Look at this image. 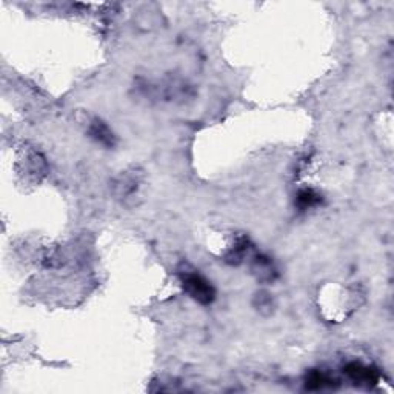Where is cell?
Masks as SVG:
<instances>
[{"label":"cell","instance_id":"1","mask_svg":"<svg viewBox=\"0 0 394 394\" xmlns=\"http://www.w3.org/2000/svg\"><path fill=\"white\" fill-rule=\"evenodd\" d=\"M360 299L354 287H325L319 294V307L328 320L342 322L360 305Z\"/></svg>","mask_w":394,"mask_h":394},{"label":"cell","instance_id":"2","mask_svg":"<svg viewBox=\"0 0 394 394\" xmlns=\"http://www.w3.org/2000/svg\"><path fill=\"white\" fill-rule=\"evenodd\" d=\"M180 283H182L184 292L191 299L202 303V305H208V303L215 300V288L202 274L195 273V271H182L180 273Z\"/></svg>","mask_w":394,"mask_h":394},{"label":"cell","instance_id":"3","mask_svg":"<svg viewBox=\"0 0 394 394\" xmlns=\"http://www.w3.org/2000/svg\"><path fill=\"white\" fill-rule=\"evenodd\" d=\"M139 188H140V177L139 173L135 171H125L124 174H120L114 182L116 196L124 200L131 199L133 196H138Z\"/></svg>","mask_w":394,"mask_h":394},{"label":"cell","instance_id":"4","mask_svg":"<svg viewBox=\"0 0 394 394\" xmlns=\"http://www.w3.org/2000/svg\"><path fill=\"white\" fill-rule=\"evenodd\" d=\"M85 128H87V133L91 139H94L98 144L100 145H105V146H113L114 145V134L113 131L109 130L107 127V124H103V122L98 118H94V116H87L85 119Z\"/></svg>","mask_w":394,"mask_h":394},{"label":"cell","instance_id":"5","mask_svg":"<svg viewBox=\"0 0 394 394\" xmlns=\"http://www.w3.org/2000/svg\"><path fill=\"white\" fill-rule=\"evenodd\" d=\"M345 373L354 384L359 385H373L379 380V373L376 368L360 364V362H351V364H348Z\"/></svg>","mask_w":394,"mask_h":394},{"label":"cell","instance_id":"6","mask_svg":"<svg viewBox=\"0 0 394 394\" xmlns=\"http://www.w3.org/2000/svg\"><path fill=\"white\" fill-rule=\"evenodd\" d=\"M253 273L262 282H273L277 276V268L267 256H257L253 262Z\"/></svg>","mask_w":394,"mask_h":394},{"label":"cell","instance_id":"7","mask_svg":"<svg viewBox=\"0 0 394 394\" xmlns=\"http://www.w3.org/2000/svg\"><path fill=\"white\" fill-rule=\"evenodd\" d=\"M320 200L322 196L313 188H303L299 191V195H297V205H299L302 210L313 208V206L320 204Z\"/></svg>","mask_w":394,"mask_h":394}]
</instances>
